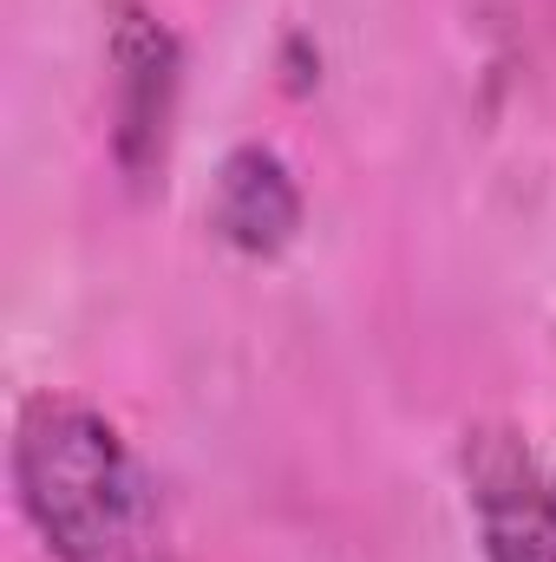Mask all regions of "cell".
<instances>
[{"instance_id":"obj_1","label":"cell","mask_w":556,"mask_h":562,"mask_svg":"<svg viewBox=\"0 0 556 562\" xmlns=\"http://www.w3.org/2000/svg\"><path fill=\"white\" fill-rule=\"evenodd\" d=\"M7 477L53 562H177L151 464L86 393L40 386L13 406Z\"/></svg>"},{"instance_id":"obj_2","label":"cell","mask_w":556,"mask_h":562,"mask_svg":"<svg viewBox=\"0 0 556 562\" xmlns=\"http://www.w3.org/2000/svg\"><path fill=\"white\" fill-rule=\"evenodd\" d=\"M105 79H112V164L144 183L164 170L177 99H184V40L151 0L105 7Z\"/></svg>"},{"instance_id":"obj_3","label":"cell","mask_w":556,"mask_h":562,"mask_svg":"<svg viewBox=\"0 0 556 562\" xmlns=\"http://www.w3.org/2000/svg\"><path fill=\"white\" fill-rule=\"evenodd\" d=\"M458 471L485 562H556V477L518 425H471Z\"/></svg>"},{"instance_id":"obj_4","label":"cell","mask_w":556,"mask_h":562,"mask_svg":"<svg viewBox=\"0 0 556 562\" xmlns=\"http://www.w3.org/2000/svg\"><path fill=\"white\" fill-rule=\"evenodd\" d=\"M301 183L288 170L276 144H230L223 164H216V183H210V229L223 249L249 256V262H269L281 256L294 236H301Z\"/></svg>"}]
</instances>
